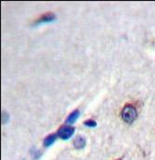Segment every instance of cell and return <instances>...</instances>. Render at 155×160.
<instances>
[{
    "label": "cell",
    "mask_w": 155,
    "mask_h": 160,
    "mask_svg": "<svg viewBox=\"0 0 155 160\" xmlns=\"http://www.w3.org/2000/svg\"><path fill=\"white\" fill-rule=\"evenodd\" d=\"M122 117L127 124H132L138 118V111L132 104H127L122 111Z\"/></svg>",
    "instance_id": "6da1fadb"
},
{
    "label": "cell",
    "mask_w": 155,
    "mask_h": 160,
    "mask_svg": "<svg viewBox=\"0 0 155 160\" xmlns=\"http://www.w3.org/2000/svg\"><path fill=\"white\" fill-rule=\"evenodd\" d=\"M8 118H9V117H8V114H7L6 112H2V121H3L4 124L7 122Z\"/></svg>",
    "instance_id": "ba28073f"
},
{
    "label": "cell",
    "mask_w": 155,
    "mask_h": 160,
    "mask_svg": "<svg viewBox=\"0 0 155 160\" xmlns=\"http://www.w3.org/2000/svg\"><path fill=\"white\" fill-rule=\"evenodd\" d=\"M80 111L79 110H75V111H73L70 114H69V116L67 117V119H66V123L67 124H73V123H75L76 121H77V119L80 117Z\"/></svg>",
    "instance_id": "277c9868"
},
{
    "label": "cell",
    "mask_w": 155,
    "mask_h": 160,
    "mask_svg": "<svg viewBox=\"0 0 155 160\" xmlns=\"http://www.w3.org/2000/svg\"><path fill=\"white\" fill-rule=\"evenodd\" d=\"M74 132H75L74 128L69 127V126H64V127H62V128L58 130L57 135H58L61 139L66 141V140L70 139V138L73 136Z\"/></svg>",
    "instance_id": "7a4b0ae2"
},
{
    "label": "cell",
    "mask_w": 155,
    "mask_h": 160,
    "mask_svg": "<svg viewBox=\"0 0 155 160\" xmlns=\"http://www.w3.org/2000/svg\"><path fill=\"white\" fill-rule=\"evenodd\" d=\"M84 126H86L88 128H95L97 126V124L94 120H87L84 122Z\"/></svg>",
    "instance_id": "52a82bcc"
},
{
    "label": "cell",
    "mask_w": 155,
    "mask_h": 160,
    "mask_svg": "<svg viewBox=\"0 0 155 160\" xmlns=\"http://www.w3.org/2000/svg\"><path fill=\"white\" fill-rule=\"evenodd\" d=\"M56 139H57V135H56V134H51V135H49V136L44 140V145H45L46 147L51 146V144H53V143L55 142Z\"/></svg>",
    "instance_id": "8992f818"
},
{
    "label": "cell",
    "mask_w": 155,
    "mask_h": 160,
    "mask_svg": "<svg viewBox=\"0 0 155 160\" xmlns=\"http://www.w3.org/2000/svg\"><path fill=\"white\" fill-rule=\"evenodd\" d=\"M55 19H56L55 14L49 12V13L43 14L40 18H38V19L35 22V25H38V24H41V23H45V22H53Z\"/></svg>",
    "instance_id": "3957f363"
},
{
    "label": "cell",
    "mask_w": 155,
    "mask_h": 160,
    "mask_svg": "<svg viewBox=\"0 0 155 160\" xmlns=\"http://www.w3.org/2000/svg\"><path fill=\"white\" fill-rule=\"evenodd\" d=\"M85 144H86V141L83 137H78L75 141H74V146L75 148L77 149H82L85 147Z\"/></svg>",
    "instance_id": "5b68a950"
},
{
    "label": "cell",
    "mask_w": 155,
    "mask_h": 160,
    "mask_svg": "<svg viewBox=\"0 0 155 160\" xmlns=\"http://www.w3.org/2000/svg\"><path fill=\"white\" fill-rule=\"evenodd\" d=\"M119 160H122V159H119Z\"/></svg>",
    "instance_id": "9c48e42d"
}]
</instances>
